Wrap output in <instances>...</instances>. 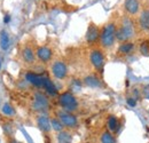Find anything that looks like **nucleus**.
<instances>
[{"label": "nucleus", "mask_w": 149, "mask_h": 143, "mask_svg": "<svg viewBox=\"0 0 149 143\" xmlns=\"http://www.w3.org/2000/svg\"><path fill=\"white\" fill-rule=\"evenodd\" d=\"M136 31H135V25L134 22L132 21L130 16H125L120 19L119 23H117V41L118 42H126V41H132V39L135 37Z\"/></svg>", "instance_id": "f257e3e1"}, {"label": "nucleus", "mask_w": 149, "mask_h": 143, "mask_svg": "<svg viewBox=\"0 0 149 143\" xmlns=\"http://www.w3.org/2000/svg\"><path fill=\"white\" fill-rule=\"evenodd\" d=\"M117 23L115 21L108 22L102 29H101V36H100V45L102 48L109 49L115 45V42L117 41Z\"/></svg>", "instance_id": "f03ea898"}, {"label": "nucleus", "mask_w": 149, "mask_h": 143, "mask_svg": "<svg viewBox=\"0 0 149 143\" xmlns=\"http://www.w3.org/2000/svg\"><path fill=\"white\" fill-rule=\"evenodd\" d=\"M58 106L61 107V110L63 111H68V112H72L77 111V109L79 107L78 100L76 99L74 94L71 92H63L62 94L58 95Z\"/></svg>", "instance_id": "7ed1b4c3"}, {"label": "nucleus", "mask_w": 149, "mask_h": 143, "mask_svg": "<svg viewBox=\"0 0 149 143\" xmlns=\"http://www.w3.org/2000/svg\"><path fill=\"white\" fill-rule=\"evenodd\" d=\"M56 117L60 119V121L62 123L63 127L65 129H68V131H74V129H77L79 127V120L72 112L60 110L56 113Z\"/></svg>", "instance_id": "20e7f679"}, {"label": "nucleus", "mask_w": 149, "mask_h": 143, "mask_svg": "<svg viewBox=\"0 0 149 143\" xmlns=\"http://www.w3.org/2000/svg\"><path fill=\"white\" fill-rule=\"evenodd\" d=\"M90 62L97 72L102 73L106 64V57L103 52L100 48H93L90 53Z\"/></svg>", "instance_id": "39448f33"}, {"label": "nucleus", "mask_w": 149, "mask_h": 143, "mask_svg": "<svg viewBox=\"0 0 149 143\" xmlns=\"http://www.w3.org/2000/svg\"><path fill=\"white\" fill-rule=\"evenodd\" d=\"M51 72H52L53 77L55 79L64 80L67 78V76H68V67L63 61L56 60L51 65Z\"/></svg>", "instance_id": "423d86ee"}, {"label": "nucleus", "mask_w": 149, "mask_h": 143, "mask_svg": "<svg viewBox=\"0 0 149 143\" xmlns=\"http://www.w3.org/2000/svg\"><path fill=\"white\" fill-rule=\"evenodd\" d=\"M100 36H101V29L94 24L90 23L86 30V35H85V40L90 46L95 45L97 41H100Z\"/></svg>", "instance_id": "0eeeda50"}, {"label": "nucleus", "mask_w": 149, "mask_h": 143, "mask_svg": "<svg viewBox=\"0 0 149 143\" xmlns=\"http://www.w3.org/2000/svg\"><path fill=\"white\" fill-rule=\"evenodd\" d=\"M36 125L39 128V131L45 134L48 135L52 131V124H51V118L47 117L46 115H39L36 119Z\"/></svg>", "instance_id": "6e6552de"}, {"label": "nucleus", "mask_w": 149, "mask_h": 143, "mask_svg": "<svg viewBox=\"0 0 149 143\" xmlns=\"http://www.w3.org/2000/svg\"><path fill=\"white\" fill-rule=\"evenodd\" d=\"M48 99L46 97L45 94L37 92L33 96V103H32V108L36 110V111H44L48 108Z\"/></svg>", "instance_id": "1a4fd4ad"}, {"label": "nucleus", "mask_w": 149, "mask_h": 143, "mask_svg": "<svg viewBox=\"0 0 149 143\" xmlns=\"http://www.w3.org/2000/svg\"><path fill=\"white\" fill-rule=\"evenodd\" d=\"M140 0H124V9L129 16H135L140 14Z\"/></svg>", "instance_id": "9d476101"}, {"label": "nucleus", "mask_w": 149, "mask_h": 143, "mask_svg": "<svg viewBox=\"0 0 149 143\" xmlns=\"http://www.w3.org/2000/svg\"><path fill=\"white\" fill-rule=\"evenodd\" d=\"M36 54H37V58L41 62V63H48L52 61V57H53V51L47 47V46H40L38 47L37 51H36Z\"/></svg>", "instance_id": "9b49d317"}, {"label": "nucleus", "mask_w": 149, "mask_h": 143, "mask_svg": "<svg viewBox=\"0 0 149 143\" xmlns=\"http://www.w3.org/2000/svg\"><path fill=\"white\" fill-rule=\"evenodd\" d=\"M21 55H22V58H23L24 63L30 64V65L33 64L36 62V60H37V54L33 51V48L31 46H29V45H26V46H24L22 48Z\"/></svg>", "instance_id": "f8f14e48"}, {"label": "nucleus", "mask_w": 149, "mask_h": 143, "mask_svg": "<svg viewBox=\"0 0 149 143\" xmlns=\"http://www.w3.org/2000/svg\"><path fill=\"white\" fill-rule=\"evenodd\" d=\"M138 28L143 32H149V8H145L140 12L138 17Z\"/></svg>", "instance_id": "ddd939ff"}, {"label": "nucleus", "mask_w": 149, "mask_h": 143, "mask_svg": "<svg viewBox=\"0 0 149 143\" xmlns=\"http://www.w3.org/2000/svg\"><path fill=\"white\" fill-rule=\"evenodd\" d=\"M134 49H135V44L132 42V41H126V42L119 44L117 53L122 55V56H126V55H130V54L133 53Z\"/></svg>", "instance_id": "4468645a"}, {"label": "nucleus", "mask_w": 149, "mask_h": 143, "mask_svg": "<svg viewBox=\"0 0 149 143\" xmlns=\"http://www.w3.org/2000/svg\"><path fill=\"white\" fill-rule=\"evenodd\" d=\"M119 128H120V121H119V119L115 115H110L107 118V129H109L113 134H117L118 131H119Z\"/></svg>", "instance_id": "2eb2a0df"}, {"label": "nucleus", "mask_w": 149, "mask_h": 143, "mask_svg": "<svg viewBox=\"0 0 149 143\" xmlns=\"http://www.w3.org/2000/svg\"><path fill=\"white\" fill-rule=\"evenodd\" d=\"M25 79L33 86H36L38 88H41L42 86V80H44V77L38 74V73H35V72H28L25 74Z\"/></svg>", "instance_id": "dca6fc26"}, {"label": "nucleus", "mask_w": 149, "mask_h": 143, "mask_svg": "<svg viewBox=\"0 0 149 143\" xmlns=\"http://www.w3.org/2000/svg\"><path fill=\"white\" fill-rule=\"evenodd\" d=\"M56 143H74V136L68 129L56 133Z\"/></svg>", "instance_id": "f3484780"}, {"label": "nucleus", "mask_w": 149, "mask_h": 143, "mask_svg": "<svg viewBox=\"0 0 149 143\" xmlns=\"http://www.w3.org/2000/svg\"><path fill=\"white\" fill-rule=\"evenodd\" d=\"M84 85L90 88H101L102 87L101 80L94 74H88L84 78Z\"/></svg>", "instance_id": "a211bd4d"}, {"label": "nucleus", "mask_w": 149, "mask_h": 143, "mask_svg": "<svg viewBox=\"0 0 149 143\" xmlns=\"http://www.w3.org/2000/svg\"><path fill=\"white\" fill-rule=\"evenodd\" d=\"M41 88H44L51 96H56L57 95V88H56V86L54 85V83L49 78H47V77H44Z\"/></svg>", "instance_id": "6ab92c4d"}, {"label": "nucleus", "mask_w": 149, "mask_h": 143, "mask_svg": "<svg viewBox=\"0 0 149 143\" xmlns=\"http://www.w3.org/2000/svg\"><path fill=\"white\" fill-rule=\"evenodd\" d=\"M99 142L100 143H116V136L115 134L111 133L109 129H104L101 132L100 134V137H99Z\"/></svg>", "instance_id": "aec40b11"}, {"label": "nucleus", "mask_w": 149, "mask_h": 143, "mask_svg": "<svg viewBox=\"0 0 149 143\" xmlns=\"http://www.w3.org/2000/svg\"><path fill=\"white\" fill-rule=\"evenodd\" d=\"M9 45H10V39L9 36L7 33V31L2 30L0 32V47L2 51H7L9 48Z\"/></svg>", "instance_id": "412c9836"}, {"label": "nucleus", "mask_w": 149, "mask_h": 143, "mask_svg": "<svg viewBox=\"0 0 149 143\" xmlns=\"http://www.w3.org/2000/svg\"><path fill=\"white\" fill-rule=\"evenodd\" d=\"M51 124H52V129H54L56 133H58V132H61V131L65 129L57 117H53V118H51Z\"/></svg>", "instance_id": "4be33fe9"}, {"label": "nucleus", "mask_w": 149, "mask_h": 143, "mask_svg": "<svg viewBox=\"0 0 149 143\" xmlns=\"http://www.w3.org/2000/svg\"><path fill=\"white\" fill-rule=\"evenodd\" d=\"M139 52L142 56L149 57V40H143L139 46Z\"/></svg>", "instance_id": "5701e85b"}, {"label": "nucleus", "mask_w": 149, "mask_h": 143, "mask_svg": "<svg viewBox=\"0 0 149 143\" xmlns=\"http://www.w3.org/2000/svg\"><path fill=\"white\" fill-rule=\"evenodd\" d=\"M1 111H2V113H3L5 116H8V117H12V116L15 115V110L13 109V107H12L10 104H8V103H6V104L2 106Z\"/></svg>", "instance_id": "b1692460"}, {"label": "nucleus", "mask_w": 149, "mask_h": 143, "mask_svg": "<svg viewBox=\"0 0 149 143\" xmlns=\"http://www.w3.org/2000/svg\"><path fill=\"white\" fill-rule=\"evenodd\" d=\"M141 96L146 100H149V84H147L146 86L142 87L141 90Z\"/></svg>", "instance_id": "393cba45"}, {"label": "nucleus", "mask_w": 149, "mask_h": 143, "mask_svg": "<svg viewBox=\"0 0 149 143\" xmlns=\"http://www.w3.org/2000/svg\"><path fill=\"white\" fill-rule=\"evenodd\" d=\"M126 103H127L131 108H134L136 106V100H135L133 96H130V97L126 99Z\"/></svg>", "instance_id": "a878e982"}, {"label": "nucleus", "mask_w": 149, "mask_h": 143, "mask_svg": "<svg viewBox=\"0 0 149 143\" xmlns=\"http://www.w3.org/2000/svg\"><path fill=\"white\" fill-rule=\"evenodd\" d=\"M7 143H23V142L16 140L14 136H12V137H7Z\"/></svg>", "instance_id": "bb28decb"}, {"label": "nucleus", "mask_w": 149, "mask_h": 143, "mask_svg": "<svg viewBox=\"0 0 149 143\" xmlns=\"http://www.w3.org/2000/svg\"><path fill=\"white\" fill-rule=\"evenodd\" d=\"M8 21H9V16H6L5 17V22H8Z\"/></svg>", "instance_id": "cd10ccee"}, {"label": "nucleus", "mask_w": 149, "mask_h": 143, "mask_svg": "<svg viewBox=\"0 0 149 143\" xmlns=\"http://www.w3.org/2000/svg\"><path fill=\"white\" fill-rule=\"evenodd\" d=\"M0 70H1V62H0Z\"/></svg>", "instance_id": "c85d7f7f"}, {"label": "nucleus", "mask_w": 149, "mask_h": 143, "mask_svg": "<svg viewBox=\"0 0 149 143\" xmlns=\"http://www.w3.org/2000/svg\"><path fill=\"white\" fill-rule=\"evenodd\" d=\"M148 113H149V109H148Z\"/></svg>", "instance_id": "c756f323"}]
</instances>
